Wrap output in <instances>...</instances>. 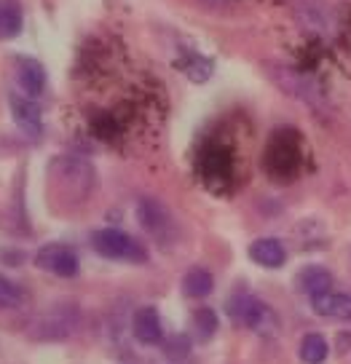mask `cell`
I'll list each match as a JSON object with an SVG mask.
<instances>
[{
  "label": "cell",
  "instance_id": "obj_1",
  "mask_svg": "<svg viewBox=\"0 0 351 364\" xmlns=\"http://www.w3.org/2000/svg\"><path fill=\"white\" fill-rule=\"evenodd\" d=\"M91 247L97 255H103L108 260H121V262H145L147 255L140 247V241L132 239L129 233L118 230V228H103L91 233Z\"/></svg>",
  "mask_w": 351,
  "mask_h": 364
},
{
  "label": "cell",
  "instance_id": "obj_2",
  "mask_svg": "<svg viewBox=\"0 0 351 364\" xmlns=\"http://www.w3.org/2000/svg\"><path fill=\"white\" fill-rule=\"evenodd\" d=\"M78 327V311L68 303L51 306L43 316L35 321L33 335L38 341H65Z\"/></svg>",
  "mask_w": 351,
  "mask_h": 364
},
{
  "label": "cell",
  "instance_id": "obj_3",
  "mask_svg": "<svg viewBox=\"0 0 351 364\" xmlns=\"http://www.w3.org/2000/svg\"><path fill=\"white\" fill-rule=\"evenodd\" d=\"M35 265L46 273H54L62 279H70L78 273V255L68 244H46L35 255Z\"/></svg>",
  "mask_w": 351,
  "mask_h": 364
},
{
  "label": "cell",
  "instance_id": "obj_4",
  "mask_svg": "<svg viewBox=\"0 0 351 364\" xmlns=\"http://www.w3.org/2000/svg\"><path fill=\"white\" fill-rule=\"evenodd\" d=\"M228 314L234 316L236 324L247 327V330H261L263 324H268L273 316L268 306L255 295H234L228 300Z\"/></svg>",
  "mask_w": 351,
  "mask_h": 364
},
{
  "label": "cell",
  "instance_id": "obj_5",
  "mask_svg": "<svg viewBox=\"0 0 351 364\" xmlns=\"http://www.w3.org/2000/svg\"><path fill=\"white\" fill-rule=\"evenodd\" d=\"M132 332H135V338L140 346H161L164 343V327H161V316L159 311L153 306H145L140 308L132 318Z\"/></svg>",
  "mask_w": 351,
  "mask_h": 364
},
{
  "label": "cell",
  "instance_id": "obj_6",
  "mask_svg": "<svg viewBox=\"0 0 351 364\" xmlns=\"http://www.w3.org/2000/svg\"><path fill=\"white\" fill-rule=\"evenodd\" d=\"M308 300H311V308L319 316L332 318V321H351V292L328 289V292L308 297Z\"/></svg>",
  "mask_w": 351,
  "mask_h": 364
},
{
  "label": "cell",
  "instance_id": "obj_7",
  "mask_svg": "<svg viewBox=\"0 0 351 364\" xmlns=\"http://www.w3.org/2000/svg\"><path fill=\"white\" fill-rule=\"evenodd\" d=\"M11 115L24 134L38 136L41 132H43V118H41V110H38L35 100H30V97H24V94H14L11 97Z\"/></svg>",
  "mask_w": 351,
  "mask_h": 364
},
{
  "label": "cell",
  "instance_id": "obj_8",
  "mask_svg": "<svg viewBox=\"0 0 351 364\" xmlns=\"http://www.w3.org/2000/svg\"><path fill=\"white\" fill-rule=\"evenodd\" d=\"M137 217H140V225L145 228L150 236H156V239H161L172 225L169 212H167L156 198H140V204H137Z\"/></svg>",
  "mask_w": 351,
  "mask_h": 364
},
{
  "label": "cell",
  "instance_id": "obj_9",
  "mask_svg": "<svg viewBox=\"0 0 351 364\" xmlns=\"http://www.w3.org/2000/svg\"><path fill=\"white\" fill-rule=\"evenodd\" d=\"M16 83H19V89H22L24 97H41L46 89V70L43 65L38 62V59H19L16 62Z\"/></svg>",
  "mask_w": 351,
  "mask_h": 364
},
{
  "label": "cell",
  "instance_id": "obj_10",
  "mask_svg": "<svg viewBox=\"0 0 351 364\" xmlns=\"http://www.w3.org/2000/svg\"><path fill=\"white\" fill-rule=\"evenodd\" d=\"M276 80H279V86H282L287 94H293L298 100H306L308 105H322V94H319V86L314 80L303 78V75H298L293 70H276Z\"/></svg>",
  "mask_w": 351,
  "mask_h": 364
},
{
  "label": "cell",
  "instance_id": "obj_11",
  "mask_svg": "<svg viewBox=\"0 0 351 364\" xmlns=\"http://www.w3.org/2000/svg\"><path fill=\"white\" fill-rule=\"evenodd\" d=\"M249 257L261 268H282L287 262V250L279 239H258L249 247Z\"/></svg>",
  "mask_w": 351,
  "mask_h": 364
},
{
  "label": "cell",
  "instance_id": "obj_12",
  "mask_svg": "<svg viewBox=\"0 0 351 364\" xmlns=\"http://www.w3.org/2000/svg\"><path fill=\"white\" fill-rule=\"evenodd\" d=\"M298 284L308 297L322 295V292L332 289V273L325 265H306L303 271L298 273Z\"/></svg>",
  "mask_w": 351,
  "mask_h": 364
},
{
  "label": "cell",
  "instance_id": "obj_13",
  "mask_svg": "<svg viewBox=\"0 0 351 364\" xmlns=\"http://www.w3.org/2000/svg\"><path fill=\"white\" fill-rule=\"evenodd\" d=\"M24 14L19 0H0V41H9L22 33Z\"/></svg>",
  "mask_w": 351,
  "mask_h": 364
},
{
  "label": "cell",
  "instance_id": "obj_14",
  "mask_svg": "<svg viewBox=\"0 0 351 364\" xmlns=\"http://www.w3.org/2000/svg\"><path fill=\"white\" fill-rule=\"evenodd\" d=\"M215 289V276L206 271V268H191L182 279V292L193 300H201Z\"/></svg>",
  "mask_w": 351,
  "mask_h": 364
},
{
  "label": "cell",
  "instance_id": "obj_15",
  "mask_svg": "<svg viewBox=\"0 0 351 364\" xmlns=\"http://www.w3.org/2000/svg\"><path fill=\"white\" fill-rule=\"evenodd\" d=\"M328 338L319 332H308L306 338L300 341V362L303 364H325L328 362Z\"/></svg>",
  "mask_w": 351,
  "mask_h": 364
},
{
  "label": "cell",
  "instance_id": "obj_16",
  "mask_svg": "<svg viewBox=\"0 0 351 364\" xmlns=\"http://www.w3.org/2000/svg\"><path fill=\"white\" fill-rule=\"evenodd\" d=\"M217 327H220V321H217V314L212 308H199V311H193L191 330L196 341H209V338H215Z\"/></svg>",
  "mask_w": 351,
  "mask_h": 364
},
{
  "label": "cell",
  "instance_id": "obj_17",
  "mask_svg": "<svg viewBox=\"0 0 351 364\" xmlns=\"http://www.w3.org/2000/svg\"><path fill=\"white\" fill-rule=\"evenodd\" d=\"M212 62L206 57H199V54H191V57L182 62V73L188 75L191 80H196V83H204L209 75H212Z\"/></svg>",
  "mask_w": 351,
  "mask_h": 364
},
{
  "label": "cell",
  "instance_id": "obj_18",
  "mask_svg": "<svg viewBox=\"0 0 351 364\" xmlns=\"http://www.w3.org/2000/svg\"><path fill=\"white\" fill-rule=\"evenodd\" d=\"M308 6H311V16H306L303 22H306L311 30H319V33L330 30V24H332V14H330L328 6H325L322 0H308Z\"/></svg>",
  "mask_w": 351,
  "mask_h": 364
},
{
  "label": "cell",
  "instance_id": "obj_19",
  "mask_svg": "<svg viewBox=\"0 0 351 364\" xmlns=\"http://www.w3.org/2000/svg\"><path fill=\"white\" fill-rule=\"evenodd\" d=\"M22 303V289L14 284L11 279L0 276V311H11Z\"/></svg>",
  "mask_w": 351,
  "mask_h": 364
}]
</instances>
